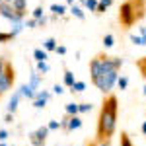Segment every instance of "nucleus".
I'll use <instances>...</instances> for the list:
<instances>
[{
	"mask_svg": "<svg viewBox=\"0 0 146 146\" xmlns=\"http://www.w3.org/2000/svg\"><path fill=\"white\" fill-rule=\"evenodd\" d=\"M66 4L68 6H74V0H66Z\"/></svg>",
	"mask_w": 146,
	"mask_h": 146,
	"instance_id": "obj_40",
	"label": "nucleus"
},
{
	"mask_svg": "<svg viewBox=\"0 0 146 146\" xmlns=\"http://www.w3.org/2000/svg\"><path fill=\"white\" fill-rule=\"evenodd\" d=\"M56 39L55 37H47L45 41H43V49H45L47 53H51V51H56Z\"/></svg>",
	"mask_w": 146,
	"mask_h": 146,
	"instance_id": "obj_14",
	"label": "nucleus"
},
{
	"mask_svg": "<svg viewBox=\"0 0 146 146\" xmlns=\"http://www.w3.org/2000/svg\"><path fill=\"white\" fill-rule=\"evenodd\" d=\"M49 131H58L60 129V121H49Z\"/></svg>",
	"mask_w": 146,
	"mask_h": 146,
	"instance_id": "obj_30",
	"label": "nucleus"
},
{
	"mask_svg": "<svg viewBox=\"0 0 146 146\" xmlns=\"http://www.w3.org/2000/svg\"><path fill=\"white\" fill-rule=\"evenodd\" d=\"M4 2H8V4H12V2H14V0H4Z\"/></svg>",
	"mask_w": 146,
	"mask_h": 146,
	"instance_id": "obj_42",
	"label": "nucleus"
},
{
	"mask_svg": "<svg viewBox=\"0 0 146 146\" xmlns=\"http://www.w3.org/2000/svg\"><path fill=\"white\" fill-rule=\"evenodd\" d=\"M131 43H135V45H140V47H144L146 45V41L140 37L138 33H131Z\"/></svg>",
	"mask_w": 146,
	"mask_h": 146,
	"instance_id": "obj_25",
	"label": "nucleus"
},
{
	"mask_svg": "<svg viewBox=\"0 0 146 146\" xmlns=\"http://www.w3.org/2000/svg\"><path fill=\"white\" fill-rule=\"evenodd\" d=\"M92 107H94V105L88 103V101H86V103H80V113H90Z\"/></svg>",
	"mask_w": 146,
	"mask_h": 146,
	"instance_id": "obj_29",
	"label": "nucleus"
},
{
	"mask_svg": "<svg viewBox=\"0 0 146 146\" xmlns=\"http://www.w3.org/2000/svg\"><path fill=\"white\" fill-rule=\"evenodd\" d=\"M12 146H14V144H12Z\"/></svg>",
	"mask_w": 146,
	"mask_h": 146,
	"instance_id": "obj_48",
	"label": "nucleus"
},
{
	"mask_svg": "<svg viewBox=\"0 0 146 146\" xmlns=\"http://www.w3.org/2000/svg\"><path fill=\"white\" fill-rule=\"evenodd\" d=\"M51 12H53L55 16H64L66 6H64V4H51Z\"/></svg>",
	"mask_w": 146,
	"mask_h": 146,
	"instance_id": "obj_16",
	"label": "nucleus"
},
{
	"mask_svg": "<svg viewBox=\"0 0 146 146\" xmlns=\"http://www.w3.org/2000/svg\"><path fill=\"white\" fill-rule=\"evenodd\" d=\"M25 27H27V29H35V27H37V20H33V18L27 20V22H25Z\"/></svg>",
	"mask_w": 146,
	"mask_h": 146,
	"instance_id": "obj_32",
	"label": "nucleus"
},
{
	"mask_svg": "<svg viewBox=\"0 0 146 146\" xmlns=\"http://www.w3.org/2000/svg\"><path fill=\"white\" fill-rule=\"evenodd\" d=\"M142 94H144V96H146V84H144V86H142Z\"/></svg>",
	"mask_w": 146,
	"mask_h": 146,
	"instance_id": "obj_41",
	"label": "nucleus"
},
{
	"mask_svg": "<svg viewBox=\"0 0 146 146\" xmlns=\"http://www.w3.org/2000/svg\"><path fill=\"white\" fill-rule=\"evenodd\" d=\"M14 121V113H6V117H4V123H12Z\"/></svg>",
	"mask_w": 146,
	"mask_h": 146,
	"instance_id": "obj_36",
	"label": "nucleus"
},
{
	"mask_svg": "<svg viewBox=\"0 0 146 146\" xmlns=\"http://www.w3.org/2000/svg\"><path fill=\"white\" fill-rule=\"evenodd\" d=\"M70 14H72L74 18H78V20H84V18H86L84 10H82L80 6H76V4H74V6H70Z\"/></svg>",
	"mask_w": 146,
	"mask_h": 146,
	"instance_id": "obj_17",
	"label": "nucleus"
},
{
	"mask_svg": "<svg viewBox=\"0 0 146 146\" xmlns=\"http://www.w3.org/2000/svg\"><path fill=\"white\" fill-rule=\"evenodd\" d=\"M127 86H129V78H127V76H119L117 88H119V90H127Z\"/></svg>",
	"mask_w": 146,
	"mask_h": 146,
	"instance_id": "obj_27",
	"label": "nucleus"
},
{
	"mask_svg": "<svg viewBox=\"0 0 146 146\" xmlns=\"http://www.w3.org/2000/svg\"><path fill=\"white\" fill-rule=\"evenodd\" d=\"M64 113H66L68 117L80 115V103H66V105H64Z\"/></svg>",
	"mask_w": 146,
	"mask_h": 146,
	"instance_id": "obj_11",
	"label": "nucleus"
},
{
	"mask_svg": "<svg viewBox=\"0 0 146 146\" xmlns=\"http://www.w3.org/2000/svg\"><path fill=\"white\" fill-rule=\"evenodd\" d=\"M20 92H22V98H27V100H35V96H37V90H35L31 84H22L20 86Z\"/></svg>",
	"mask_w": 146,
	"mask_h": 146,
	"instance_id": "obj_8",
	"label": "nucleus"
},
{
	"mask_svg": "<svg viewBox=\"0 0 146 146\" xmlns=\"http://www.w3.org/2000/svg\"><path fill=\"white\" fill-rule=\"evenodd\" d=\"M14 37H16V35L12 33V31H0V43H8Z\"/></svg>",
	"mask_w": 146,
	"mask_h": 146,
	"instance_id": "obj_24",
	"label": "nucleus"
},
{
	"mask_svg": "<svg viewBox=\"0 0 146 146\" xmlns=\"http://www.w3.org/2000/svg\"><path fill=\"white\" fill-rule=\"evenodd\" d=\"M144 16V0H125L119 8V22L125 27H133Z\"/></svg>",
	"mask_w": 146,
	"mask_h": 146,
	"instance_id": "obj_3",
	"label": "nucleus"
},
{
	"mask_svg": "<svg viewBox=\"0 0 146 146\" xmlns=\"http://www.w3.org/2000/svg\"><path fill=\"white\" fill-rule=\"evenodd\" d=\"M117 117H119V101L117 96H105L101 101L100 117H98V142L100 140H111L117 131Z\"/></svg>",
	"mask_w": 146,
	"mask_h": 146,
	"instance_id": "obj_2",
	"label": "nucleus"
},
{
	"mask_svg": "<svg viewBox=\"0 0 146 146\" xmlns=\"http://www.w3.org/2000/svg\"><path fill=\"white\" fill-rule=\"evenodd\" d=\"M144 113H146V111H144Z\"/></svg>",
	"mask_w": 146,
	"mask_h": 146,
	"instance_id": "obj_49",
	"label": "nucleus"
},
{
	"mask_svg": "<svg viewBox=\"0 0 146 146\" xmlns=\"http://www.w3.org/2000/svg\"><path fill=\"white\" fill-rule=\"evenodd\" d=\"M0 16L6 18V20H10L12 23H22V20H23L22 16L14 10V6L8 4V2H2V4H0Z\"/></svg>",
	"mask_w": 146,
	"mask_h": 146,
	"instance_id": "obj_5",
	"label": "nucleus"
},
{
	"mask_svg": "<svg viewBox=\"0 0 146 146\" xmlns=\"http://www.w3.org/2000/svg\"><path fill=\"white\" fill-rule=\"evenodd\" d=\"M113 2H115V0H100V4H98V12H96V14H103L109 6H113Z\"/></svg>",
	"mask_w": 146,
	"mask_h": 146,
	"instance_id": "obj_18",
	"label": "nucleus"
},
{
	"mask_svg": "<svg viewBox=\"0 0 146 146\" xmlns=\"http://www.w3.org/2000/svg\"><path fill=\"white\" fill-rule=\"evenodd\" d=\"M123 66L121 56H107V55H96L90 60V78L92 84L105 96H109L111 90L117 86L119 70Z\"/></svg>",
	"mask_w": 146,
	"mask_h": 146,
	"instance_id": "obj_1",
	"label": "nucleus"
},
{
	"mask_svg": "<svg viewBox=\"0 0 146 146\" xmlns=\"http://www.w3.org/2000/svg\"><path fill=\"white\" fill-rule=\"evenodd\" d=\"M41 80H43V76H41L39 72H33V74H31V80H29V84L37 90V88H39V84H41ZM37 92H39V90H37Z\"/></svg>",
	"mask_w": 146,
	"mask_h": 146,
	"instance_id": "obj_19",
	"label": "nucleus"
},
{
	"mask_svg": "<svg viewBox=\"0 0 146 146\" xmlns=\"http://www.w3.org/2000/svg\"><path fill=\"white\" fill-rule=\"evenodd\" d=\"M2 2H4V0H0V4H2Z\"/></svg>",
	"mask_w": 146,
	"mask_h": 146,
	"instance_id": "obj_47",
	"label": "nucleus"
},
{
	"mask_svg": "<svg viewBox=\"0 0 146 146\" xmlns=\"http://www.w3.org/2000/svg\"><path fill=\"white\" fill-rule=\"evenodd\" d=\"M113 45H115V37H113L111 33L103 35V47H105V49H111Z\"/></svg>",
	"mask_w": 146,
	"mask_h": 146,
	"instance_id": "obj_21",
	"label": "nucleus"
},
{
	"mask_svg": "<svg viewBox=\"0 0 146 146\" xmlns=\"http://www.w3.org/2000/svg\"><path fill=\"white\" fill-rule=\"evenodd\" d=\"M96 146H109V140H100V142L96 140Z\"/></svg>",
	"mask_w": 146,
	"mask_h": 146,
	"instance_id": "obj_38",
	"label": "nucleus"
},
{
	"mask_svg": "<svg viewBox=\"0 0 146 146\" xmlns=\"http://www.w3.org/2000/svg\"><path fill=\"white\" fill-rule=\"evenodd\" d=\"M6 64H8V60H6L4 56H0V76H2V72H4V68H6Z\"/></svg>",
	"mask_w": 146,
	"mask_h": 146,
	"instance_id": "obj_33",
	"label": "nucleus"
},
{
	"mask_svg": "<svg viewBox=\"0 0 146 146\" xmlns=\"http://www.w3.org/2000/svg\"><path fill=\"white\" fill-rule=\"evenodd\" d=\"M35 68H37V72H39L41 76L49 72V64H47V60H43V62H35Z\"/></svg>",
	"mask_w": 146,
	"mask_h": 146,
	"instance_id": "obj_22",
	"label": "nucleus"
},
{
	"mask_svg": "<svg viewBox=\"0 0 146 146\" xmlns=\"http://www.w3.org/2000/svg\"><path fill=\"white\" fill-rule=\"evenodd\" d=\"M140 131H142V135H146V121L140 125Z\"/></svg>",
	"mask_w": 146,
	"mask_h": 146,
	"instance_id": "obj_39",
	"label": "nucleus"
},
{
	"mask_svg": "<svg viewBox=\"0 0 146 146\" xmlns=\"http://www.w3.org/2000/svg\"><path fill=\"white\" fill-rule=\"evenodd\" d=\"M80 2H82V4H84V2H86V0H80Z\"/></svg>",
	"mask_w": 146,
	"mask_h": 146,
	"instance_id": "obj_45",
	"label": "nucleus"
},
{
	"mask_svg": "<svg viewBox=\"0 0 146 146\" xmlns=\"http://www.w3.org/2000/svg\"><path fill=\"white\" fill-rule=\"evenodd\" d=\"M31 16H33V20H41V18H43V6H37V8L31 12Z\"/></svg>",
	"mask_w": 146,
	"mask_h": 146,
	"instance_id": "obj_28",
	"label": "nucleus"
},
{
	"mask_svg": "<svg viewBox=\"0 0 146 146\" xmlns=\"http://www.w3.org/2000/svg\"><path fill=\"white\" fill-rule=\"evenodd\" d=\"M62 80H64V86H66V88H72V86L76 84L74 72H70V70H64V74H62Z\"/></svg>",
	"mask_w": 146,
	"mask_h": 146,
	"instance_id": "obj_13",
	"label": "nucleus"
},
{
	"mask_svg": "<svg viewBox=\"0 0 146 146\" xmlns=\"http://www.w3.org/2000/svg\"><path fill=\"white\" fill-rule=\"evenodd\" d=\"M74 146H82V144H74Z\"/></svg>",
	"mask_w": 146,
	"mask_h": 146,
	"instance_id": "obj_46",
	"label": "nucleus"
},
{
	"mask_svg": "<svg viewBox=\"0 0 146 146\" xmlns=\"http://www.w3.org/2000/svg\"><path fill=\"white\" fill-rule=\"evenodd\" d=\"M62 92H64V86H62V84H55V86H53V94H56V96H60Z\"/></svg>",
	"mask_w": 146,
	"mask_h": 146,
	"instance_id": "obj_31",
	"label": "nucleus"
},
{
	"mask_svg": "<svg viewBox=\"0 0 146 146\" xmlns=\"http://www.w3.org/2000/svg\"><path fill=\"white\" fill-rule=\"evenodd\" d=\"M98 4H100V0H86V2H84V6L90 12H94V14L98 12Z\"/></svg>",
	"mask_w": 146,
	"mask_h": 146,
	"instance_id": "obj_23",
	"label": "nucleus"
},
{
	"mask_svg": "<svg viewBox=\"0 0 146 146\" xmlns=\"http://www.w3.org/2000/svg\"><path fill=\"white\" fill-rule=\"evenodd\" d=\"M37 25H41V27H43V25H47V18H45V16H43L41 20H37Z\"/></svg>",
	"mask_w": 146,
	"mask_h": 146,
	"instance_id": "obj_37",
	"label": "nucleus"
},
{
	"mask_svg": "<svg viewBox=\"0 0 146 146\" xmlns=\"http://www.w3.org/2000/svg\"><path fill=\"white\" fill-rule=\"evenodd\" d=\"M84 90H86V82H82V80H76V84L70 88L72 94H80V92H84Z\"/></svg>",
	"mask_w": 146,
	"mask_h": 146,
	"instance_id": "obj_20",
	"label": "nucleus"
},
{
	"mask_svg": "<svg viewBox=\"0 0 146 146\" xmlns=\"http://www.w3.org/2000/svg\"><path fill=\"white\" fill-rule=\"evenodd\" d=\"M8 136H10V135H8V131H6V129H0V142H4Z\"/></svg>",
	"mask_w": 146,
	"mask_h": 146,
	"instance_id": "obj_34",
	"label": "nucleus"
},
{
	"mask_svg": "<svg viewBox=\"0 0 146 146\" xmlns=\"http://www.w3.org/2000/svg\"><path fill=\"white\" fill-rule=\"evenodd\" d=\"M90 146H96V142H90Z\"/></svg>",
	"mask_w": 146,
	"mask_h": 146,
	"instance_id": "obj_44",
	"label": "nucleus"
},
{
	"mask_svg": "<svg viewBox=\"0 0 146 146\" xmlns=\"http://www.w3.org/2000/svg\"><path fill=\"white\" fill-rule=\"evenodd\" d=\"M55 53H56V55H66V47H64V45H58Z\"/></svg>",
	"mask_w": 146,
	"mask_h": 146,
	"instance_id": "obj_35",
	"label": "nucleus"
},
{
	"mask_svg": "<svg viewBox=\"0 0 146 146\" xmlns=\"http://www.w3.org/2000/svg\"><path fill=\"white\" fill-rule=\"evenodd\" d=\"M49 98H51V94H49L47 90H39V92H37V96H35V100H33V107H35V109H45Z\"/></svg>",
	"mask_w": 146,
	"mask_h": 146,
	"instance_id": "obj_7",
	"label": "nucleus"
},
{
	"mask_svg": "<svg viewBox=\"0 0 146 146\" xmlns=\"http://www.w3.org/2000/svg\"><path fill=\"white\" fill-rule=\"evenodd\" d=\"M119 144H121V146H135V144H133V140H131V136L127 135V133H121V140H119Z\"/></svg>",
	"mask_w": 146,
	"mask_h": 146,
	"instance_id": "obj_26",
	"label": "nucleus"
},
{
	"mask_svg": "<svg viewBox=\"0 0 146 146\" xmlns=\"http://www.w3.org/2000/svg\"><path fill=\"white\" fill-rule=\"evenodd\" d=\"M47 135H49V127H47V125H43V127H39L37 131L29 133V142H31L33 146H45Z\"/></svg>",
	"mask_w": 146,
	"mask_h": 146,
	"instance_id": "obj_6",
	"label": "nucleus"
},
{
	"mask_svg": "<svg viewBox=\"0 0 146 146\" xmlns=\"http://www.w3.org/2000/svg\"><path fill=\"white\" fill-rule=\"evenodd\" d=\"M68 117V115H66ZM82 127V119H80V115H74V117H68V127L66 131L70 133V131H76V129H80Z\"/></svg>",
	"mask_w": 146,
	"mask_h": 146,
	"instance_id": "obj_10",
	"label": "nucleus"
},
{
	"mask_svg": "<svg viewBox=\"0 0 146 146\" xmlns=\"http://www.w3.org/2000/svg\"><path fill=\"white\" fill-rule=\"evenodd\" d=\"M33 58L37 60V62H43V60L49 58V53H47L45 49H35L33 51Z\"/></svg>",
	"mask_w": 146,
	"mask_h": 146,
	"instance_id": "obj_15",
	"label": "nucleus"
},
{
	"mask_svg": "<svg viewBox=\"0 0 146 146\" xmlns=\"http://www.w3.org/2000/svg\"><path fill=\"white\" fill-rule=\"evenodd\" d=\"M0 146H8V144H6V142H0Z\"/></svg>",
	"mask_w": 146,
	"mask_h": 146,
	"instance_id": "obj_43",
	"label": "nucleus"
},
{
	"mask_svg": "<svg viewBox=\"0 0 146 146\" xmlns=\"http://www.w3.org/2000/svg\"><path fill=\"white\" fill-rule=\"evenodd\" d=\"M12 6H14V10L18 12L20 16H25V10H27V4H25V0H14L12 2Z\"/></svg>",
	"mask_w": 146,
	"mask_h": 146,
	"instance_id": "obj_12",
	"label": "nucleus"
},
{
	"mask_svg": "<svg viewBox=\"0 0 146 146\" xmlns=\"http://www.w3.org/2000/svg\"><path fill=\"white\" fill-rule=\"evenodd\" d=\"M20 100H22V92L16 90L14 94H12L10 101H8V113H16V109H18V103H20Z\"/></svg>",
	"mask_w": 146,
	"mask_h": 146,
	"instance_id": "obj_9",
	"label": "nucleus"
},
{
	"mask_svg": "<svg viewBox=\"0 0 146 146\" xmlns=\"http://www.w3.org/2000/svg\"><path fill=\"white\" fill-rule=\"evenodd\" d=\"M14 82H16V72H14V66H12V62L8 60V64H6L4 72H2V76H0V98H2L6 92H10V90H12Z\"/></svg>",
	"mask_w": 146,
	"mask_h": 146,
	"instance_id": "obj_4",
	"label": "nucleus"
}]
</instances>
